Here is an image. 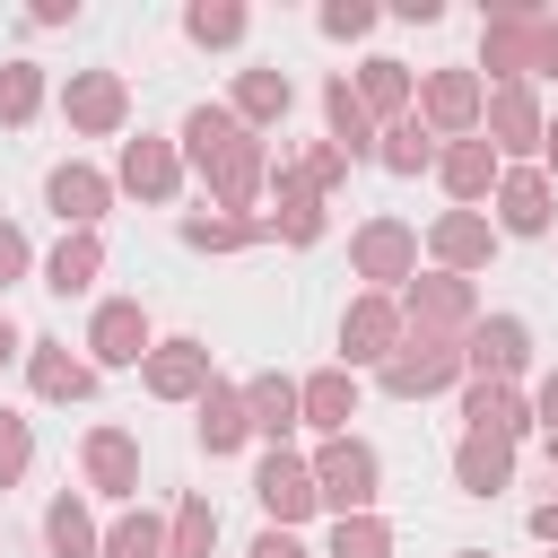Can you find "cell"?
Listing matches in <instances>:
<instances>
[{
    "instance_id": "6da1fadb",
    "label": "cell",
    "mask_w": 558,
    "mask_h": 558,
    "mask_svg": "<svg viewBox=\"0 0 558 558\" xmlns=\"http://www.w3.org/2000/svg\"><path fill=\"white\" fill-rule=\"evenodd\" d=\"M174 148H183V166L209 183V201H218L227 218H253V201L270 192V148H262V131H244L227 105H192L183 131H174Z\"/></svg>"
},
{
    "instance_id": "7a4b0ae2",
    "label": "cell",
    "mask_w": 558,
    "mask_h": 558,
    "mask_svg": "<svg viewBox=\"0 0 558 558\" xmlns=\"http://www.w3.org/2000/svg\"><path fill=\"white\" fill-rule=\"evenodd\" d=\"M480 70L497 87H532V78H558V17L549 9H488L480 17Z\"/></svg>"
},
{
    "instance_id": "3957f363",
    "label": "cell",
    "mask_w": 558,
    "mask_h": 558,
    "mask_svg": "<svg viewBox=\"0 0 558 558\" xmlns=\"http://www.w3.org/2000/svg\"><path fill=\"white\" fill-rule=\"evenodd\" d=\"M305 471H314V497L331 506V523L340 514H375V497H384V462H375L366 436H323Z\"/></svg>"
},
{
    "instance_id": "277c9868",
    "label": "cell",
    "mask_w": 558,
    "mask_h": 558,
    "mask_svg": "<svg viewBox=\"0 0 558 558\" xmlns=\"http://www.w3.org/2000/svg\"><path fill=\"white\" fill-rule=\"evenodd\" d=\"M349 270H357L375 296H401V288L418 279V227H410V218H366V227L349 235Z\"/></svg>"
},
{
    "instance_id": "5b68a950",
    "label": "cell",
    "mask_w": 558,
    "mask_h": 558,
    "mask_svg": "<svg viewBox=\"0 0 558 558\" xmlns=\"http://www.w3.org/2000/svg\"><path fill=\"white\" fill-rule=\"evenodd\" d=\"M392 305H401V323H410V331H427V340H462V331L480 323V288H471V279H453V270H418Z\"/></svg>"
},
{
    "instance_id": "8992f818",
    "label": "cell",
    "mask_w": 558,
    "mask_h": 558,
    "mask_svg": "<svg viewBox=\"0 0 558 558\" xmlns=\"http://www.w3.org/2000/svg\"><path fill=\"white\" fill-rule=\"evenodd\" d=\"M375 384L392 401H427V392H453L462 384V340H427V331H401V349L375 366Z\"/></svg>"
},
{
    "instance_id": "52a82bcc",
    "label": "cell",
    "mask_w": 558,
    "mask_h": 558,
    "mask_svg": "<svg viewBox=\"0 0 558 558\" xmlns=\"http://www.w3.org/2000/svg\"><path fill=\"white\" fill-rule=\"evenodd\" d=\"M541 131H549V113H541V96L514 78V87H488V105H480V140L497 148V166H541Z\"/></svg>"
},
{
    "instance_id": "ba28073f",
    "label": "cell",
    "mask_w": 558,
    "mask_h": 558,
    "mask_svg": "<svg viewBox=\"0 0 558 558\" xmlns=\"http://www.w3.org/2000/svg\"><path fill=\"white\" fill-rule=\"evenodd\" d=\"M480 105H488V78L453 61V70H427L418 78V105L410 113L427 122V140H471L480 131Z\"/></svg>"
},
{
    "instance_id": "9c48e42d",
    "label": "cell",
    "mask_w": 558,
    "mask_h": 558,
    "mask_svg": "<svg viewBox=\"0 0 558 558\" xmlns=\"http://www.w3.org/2000/svg\"><path fill=\"white\" fill-rule=\"evenodd\" d=\"M532 366V323L523 314H480L462 331V384H514Z\"/></svg>"
},
{
    "instance_id": "30bf717a",
    "label": "cell",
    "mask_w": 558,
    "mask_h": 558,
    "mask_svg": "<svg viewBox=\"0 0 558 558\" xmlns=\"http://www.w3.org/2000/svg\"><path fill=\"white\" fill-rule=\"evenodd\" d=\"M113 192H131V201L166 209V201L183 192V148H174V140H157V131L122 140V157H113Z\"/></svg>"
},
{
    "instance_id": "8fae6325",
    "label": "cell",
    "mask_w": 558,
    "mask_h": 558,
    "mask_svg": "<svg viewBox=\"0 0 558 558\" xmlns=\"http://www.w3.org/2000/svg\"><path fill=\"white\" fill-rule=\"evenodd\" d=\"M44 209H52L70 235H96V218L113 209V174L87 166V157H61V166L44 174Z\"/></svg>"
},
{
    "instance_id": "7c38bea8",
    "label": "cell",
    "mask_w": 558,
    "mask_h": 558,
    "mask_svg": "<svg viewBox=\"0 0 558 558\" xmlns=\"http://www.w3.org/2000/svg\"><path fill=\"white\" fill-rule=\"evenodd\" d=\"M157 349V331H148V305L140 296H105L96 314H87V366L105 375V366H140Z\"/></svg>"
},
{
    "instance_id": "4fadbf2b",
    "label": "cell",
    "mask_w": 558,
    "mask_h": 558,
    "mask_svg": "<svg viewBox=\"0 0 558 558\" xmlns=\"http://www.w3.org/2000/svg\"><path fill=\"white\" fill-rule=\"evenodd\" d=\"M401 331H410V323H401L392 296H375V288L349 296V305H340V366H349V375H357V366H384V357L401 349Z\"/></svg>"
},
{
    "instance_id": "5bb4252c",
    "label": "cell",
    "mask_w": 558,
    "mask_h": 558,
    "mask_svg": "<svg viewBox=\"0 0 558 558\" xmlns=\"http://www.w3.org/2000/svg\"><path fill=\"white\" fill-rule=\"evenodd\" d=\"M78 480H87V497L131 506L140 497V436L131 427H87L78 436Z\"/></svg>"
},
{
    "instance_id": "9a60e30c",
    "label": "cell",
    "mask_w": 558,
    "mask_h": 558,
    "mask_svg": "<svg viewBox=\"0 0 558 558\" xmlns=\"http://www.w3.org/2000/svg\"><path fill=\"white\" fill-rule=\"evenodd\" d=\"M61 113H70L78 140H113V131L131 122V87H122V70H70Z\"/></svg>"
},
{
    "instance_id": "2e32d148",
    "label": "cell",
    "mask_w": 558,
    "mask_h": 558,
    "mask_svg": "<svg viewBox=\"0 0 558 558\" xmlns=\"http://www.w3.org/2000/svg\"><path fill=\"white\" fill-rule=\"evenodd\" d=\"M488 227L497 235H549V218H558V183L541 174V166H506L497 174V192H488Z\"/></svg>"
},
{
    "instance_id": "e0dca14e",
    "label": "cell",
    "mask_w": 558,
    "mask_h": 558,
    "mask_svg": "<svg viewBox=\"0 0 558 558\" xmlns=\"http://www.w3.org/2000/svg\"><path fill=\"white\" fill-rule=\"evenodd\" d=\"M140 392H148V401H201V392H209V340H192V331L157 340V349L140 357Z\"/></svg>"
},
{
    "instance_id": "ac0fdd59",
    "label": "cell",
    "mask_w": 558,
    "mask_h": 558,
    "mask_svg": "<svg viewBox=\"0 0 558 558\" xmlns=\"http://www.w3.org/2000/svg\"><path fill=\"white\" fill-rule=\"evenodd\" d=\"M253 497H262V514L279 523V532H296L323 497H314V471H305V453H288V445H270L262 462H253Z\"/></svg>"
},
{
    "instance_id": "d6986e66",
    "label": "cell",
    "mask_w": 558,
    "mask_h": 558,
    "mask_svg": "<svg viewBox=\"0 0 558 558\" xmlns=\"http://www.w3.org/2000/svg\"><path fill=\"white\" fill-rule=\"evenodd\" d=\"M488 253H497V227H488L480 209H445V218L427 227V262H436V270H453V279L488 270Z\"/></svg>"
},
{
    "instance_id": "ffe728a7",
    "label": "cell",
    "mask_w": 558,
    "mask_h": 558,
    "mask_svg": "<svg viewBox=\"0 0 558 558\" xmlns=\"http://www.w3.org/2000/svg\"><path fill=\"white\" fill-rule=\"evenodd\" d=\"M497 174H506V166H497V148H488L480 131H471V140H445V148H436V183L453 192V209H480V201L497 192Z\"/></svg>"
},
{
    "instance_id": "44dd1931",
    "label": "cell",
    "mask_w": 558,
    "mask_h": 558,
    "mask_svg": "<svg viewBox=\"0 0 558 558\" xmlns=\"http://www.w3.org/2000/svg\"><path fill=\"white\" fill-rule=\"evenodd\" d=\"M349 418H357V375H349V366H314V375L296 384V427L349 436Z\"/></svg>"
},
{
    "instance_id": "7402d4cb",
    "label": "cell",
    "mask_w": 558,
    "mask_h": 558,
    "mask_svg": "<svg viewBox=\"0 0 558 558\" xmlns=\"http://www.w3.org/2000/svg\"><path fill=\"white\" fill-rule=\"evenodd\" d=\"M192 436H201V453H209V462H218V453H244V445H253L244 384H218V375H209V392L192 401Z\"/></svg>"
},
{
    "instance_id": "603a6c76",
    "label": "cell",
    "mask_w": 558,
    "mask_h": 558,
    "mask_svg": "<svg viewBox=\"0 0 558 558\" xmlns=\"http://www.w3.org/2000/svg\"><path fill=\"white\" fill-rule=\"evenodd\" d=\"M462 436H506L523 445L532 436V401L514 384H462Z\"/></svg>"
},
{
    "instance_id": "cb8c5ba5",
    "label": "cell",
    "mask_w": 558,
    "mask_h": 558,
    "mask_svg": "<svg viewBox=\"0 0 558 558\" xmlns=\"http://www.w3.org/2000/svg\"><path fill=\"white\" fill-rule=\"evenodd\" d=\"M288 105H296V78L288 70H235V96H227V113L244 122V131H270V122H288Z\"/></svg>"
},
{
    "instance_id": "d4e9b609",
    "label": "cell",
    "mask_w": 558,
    "mask_h": 558,
    "mask_svg": "<svg viewBox=\"0 0 558 558\" xmlns=\"http://www.w3.org/2000/svg\"><path fill=\"white\" fill-rule=\"evenodd\" d=\"M270 201H279V209H270V235H279V244H323L331 218H323V192H314V183H296L288 166H270Z\"/></svg>"
},
{
    "instance_id": "484cf974",
    "label": "cell",
    "mask_w": 558,
    "mask_h": 558,
    "mask_svg": "<svg viewBox=\"0 0 558 558\" xmlns=\"http://www.w3.org/2000/svg\"><path fill=\"white\" fill-rule=\"evenodd\" d=\"M26 384H35V401H87L96 392V366L70 357L61 340H26Z\"/></svg>"
},
{
    "instance_id": "4316f807",
    "label": "cell",
    "mask_w": 558,
    "mask_h": 558,
    "mask_svg": "<svg viewBox=\"0 0 558 558\" xmlns=\"http://www.w3.org/2000/svg\"><path fill=\"white\" fill-rule=\"evenodd\" d=\"M349 87H357V105L375 113V131H384V122H401V113L418 105V78H410V70H401L392 52H375V61H357V78H349Z\"/></svg>"
},
{
    "instance_id": "83f0119b",
    "label": "cell",
    "mask_w": 558,
    "mask_h": 558,
    "mask_svg": "<svg viewBox=\"0 0 558 558\" xmlns=\"http://www.w3.org/2000/svg\"><path fill=\"white\" fill-rule=\"evenodd\" d=\"M453 488H462V497L514 488V445H506V436H462V445H453Z\"/></svg>"
},
{
    "instance_id": "f1b7e54d",
    "label": "cell",
    "mask_w": 558,
    "mask_h": 558,
    "mask_svg": "<svg viewBox=\"0 0 558 558\" xmlns=\"http://www.w3.org/2000/svg\"><path fill=\"white\" fill-rule=\"evenodd\" d=\"M323 131H331V148L357 166V157H375V113L357 105V87L349 78H323Z\"/></svg>"
},
{
    "instance_id": "f546056e",
    "label": "cell",
    "mask_w": 558,
    "mask_h": 558,
    "mask_svg": "<svg viewBox=\"0 0 558 558\" xmlns=\"http://www.w3.org/2000/svg\"><path fill=\"white\" fill-rule=\"evenodd\" d=\"M96 279H105V235H61L44 253V288L52 296H87Z\"/></svg>"
},
{
    "instance_id": "4dcf8cb0",
    "label": "cell",
    "mask_w": 558,
    "mask_h": 558,
    "mask_svg": "<svg viewBox=\"0 0 558 558\" xmlns=\"http://www.w3.org/2000/svg\"><path fill=\"white\" fill-rule=\"evenodd\" d=\"M96 541H105V523L87 514L78 488H61V497L44 506V549H52V558H96Z\"/></svg>"
},
{
    "instance_id": "1f68e13d",
    "label": "cell",
    "mask_w": 558,
    "mask_h": 558,
    "mask_svg": "<svg viewBox=\"0 0 558 558\" xmlns=\"http://www.w3.org/2000/svg\"><path fill=\"white\" fill-rule=\"evenodd\" d=\"M244 418H253V436L288 445L296 436V384L288 375H244Z\"/></svg>"
},
{
    "instance_id": "d6a6232c",
    "label": "cell",
    "mask_w": 558,
    "mask_h": 558,
    "mask_svg": "<svg viewBox=\"0 0 558 558\" xmlns=\"http://www.w3.org/2000/svg\"><path fill=\"white\" fill-rule=\"evenodd\" d=\"M44 96H52V78H44V61H0V131H26L35 113H44Z\"/></svg>"
},
{
    "instance_id": "836d02e7",
    "label": "cell",
    "mask_w": 558,
    "mask_h": 558,
    "mask_svg": "<svg viewBox=\"0 0 558 558\" xmlns=\"http://www.w3.org/2000/svg\"><path fill=\"white\" fill-rule=\"evenodd\" d=\"M375 166H384V174H427V166H436V140H427V122H418V113L384 122V131H375Z\"/></svg>"
},
{
    "instance_id": "e575fe53",
    "label": "cell",
    "mask_w": 558,
    "mask_h": 558,
    "mask_svg": "<svg viewBox=\"0 0 558 558\" xmlns=\"http://www.w3.org/2000/svg\"><path fill=\"white\" fill-rule=\"evenodd\" d=\"M270 235V218L253 209V218H227V209H201V218H183V244L192 253H244V244H262Z\"/></svg>"
},
{
    "instance_id": "d590c367",
    "label": "cell",
    "mask_w": 558,
    "mask_h": 558,
    "mask_svg": "<svg viewBox=\"0 0 558 558\" xmlns=\"http://www.w3.org/2000/svg\"><path fill=\"white\" fill-rule=\"evenodd\" d=\"M96 558H166V523H157L148 506H122V514L105 523V541H96Z\"/></svg>"
},
{
    "instance_id": "8d00e7d4",
    "label": "cell",
    "mask_w": 558,
    "mask_h": 558,
    "mask_svg": "<svg viewBox=\"0 0 558 558\" xmlns=\"http://www.w3.org/2000/svg\"><path fill=\"white\" fill-rule=\"evenodd\" d=\"M244 26H253V17H244V0H192V9H183V35H192L201 52L244 44Z\"/></svg>"
},
{
    "instance_id": "74e56055",
    "label": "cell",
    "mask_w": 558,
    "mask_h": 558,
    "mask_svg": "<svg viewBox=\"0 0 558 558\" xmlns=\"http://www.w3.org/2000/svg\"><path fill=\"white\" fill-rule=\"evenodd\" d=\"M209 549H218V506L209 497H183L166 514V558H209Z\"/></svg>"
},
{
    "instance_id": "f35d334b",
    "label": "cell",
    "mask_w": 558,
    "mask_h": 558,
    "mask_svg": "<svg viewBox=\"0 0 558 558\" xmlns=\"http://www.w3.org/2000/svg\"><path fill=\"white\" fill-rule=\"evenodd\" d=\"M323 558H392V523L384 514H340L331 541H323Z\"/></svg>"
},
{
    "instance_id": "ab89813d",
    "label": "cell",
    "mask_w": 558,
    "mask_h": 558,
    "mask_svg": "<svg viewBox=\"0 0 558 558\" xmlns=\"http://www.w3.org/2000/svg\"><path fill=\"white\" fill-rule=\"evenodd\" d=\"M35 462V418L26 410H0V488H17Z\"/></svg>"
},
{
    "instance_id": "60d3db41",
    "label": "cell",
    "mask_w": 558,
    "mask_h": 558,
    "mask_svg": "<svg viewBox=\"0 0 558 558\" xmlns=\"http://www.w3.org/2000/svg\"><path fill=\"white\" fill-rule=\"evenodd\" d=\"M279 166H288L296 183H314V192H331V183H349V157H340L331 140H323V148H305V157H279Z\"/></svg>"
},
{
    "instance_id": "b9f144b4",
    "label": "cell",
    "mask_w": 558,
    "mask_h": 558,
    "mask_svg": "<svg viewBox=\"0 0 558 558\" xmlns=\"http://www.w3.org/2000/svg\"><path fill=\"white\" fill-rule=\"evenodd\" d=\"M323 35H331V44L375 35V0H323Z\"/></svg>"
},
{
    "instance_id": "7bdbcfd3",
    "label": "cell",
    "mask_w": 558,
    "mask_h": 558,
    "mask_svg": "<svg viewBox=\"0 0 558 558\" xmlns=\"http://www.w3.org/2000/svg\"><path fill=\"white\" fill-rule=\"evenodd\" d=\"M26 270H35V244H26V227H17V218H0V296H9Z\"/></svg>"
},
{
    "instance_id": "ee69618b",
    "label": "cell",
    "mask_w": 558,
    "mask_h": 558,
    "mask_svg": "<svg viewBox=\"0 0 558 558\" xmlns=\"http://www.w3.org/2000/svg\"><path fill=\"white\" fill-rule=\"evenodd\" d=\"M244 558H314V549H305V541H296V532H279V523H262V532H253V549H244Z\"/></svg>"
},
{
    "instance_id": "f6af8a7d",
    "label": "cell",
    "mask_w": 558,
    "mask_h": 558,
    "mask_svg": "<svg viewBox=\"0 0 558 558\" xmlns=\"http://www.w3.org/2000/svg\"><path fill=\"white\" fill-rule=\"evenodd\" d=\"M532 427H549V436H558V366L532 384Z\"/></svg>"
},
{
    "instance_id": "bcb514c9",
    "label": "cell",
    "mask_w": 558,
    "mask_h": 558,
    "mask_svg": "<svg viewBox=\"0 0 558 558\" xmlns=\"http://www.w3.org/2000/svg\"><path fill=\"white\" fill-rule=\"evenodd\" d=\"M70 17H78V0H35L26 9V26H70Z\"/></svg>"
},
{
    "instance_id": "7dc6e473",
    "label": "cell",
    "mask_w": 558,
    "mask_h": 558,
    "mask_svg": "<svg viewBox=\"0 0 558 558\" xmlns=\"http://www.w3.org/2000/svg\"><path fill=\"white\" fill-rule=\"evenodd\" d=\"M532 532H541V541H558V488H549V497L532 506Z\"/></svg>"
},
{
    "instance_id": "c3c4849f",
    "label": "cell",
    "mask_w": 558,
    "mask_h": 558,
    "mask_svg": "<svg viewBox=\"0 0 558 558\" xmlns=\"http://www.w3.org/2000/svg\"><path fill=\"white\" fill-rule=\"evenodd\" d=\"M9 357H26V331H17L9 314H0V366H9Z\"/></svg>"
},
{
    "instance_id": "681fc988",
    "label": "cell",
    "mask_w": 558,
    "mask_h": 558,
    "mask_svg": "<svg viewBox=\"0 0 558 558\" xmlns=\"http://www.w3.org/2000/svg\"><path fill=\"white\" fill-rule=\"evenodd\" d=\"M541 174H558V113H549V131H541Z\"/></svg>"
},
{
    "instance_id": "f907efd6",
    "label": "cell",
    "mask_w": 558,
    "mask_h": 558,
    "mask_svg": "<svg viewBox=\"0 0 558 558\" xmlns=\"http://www.w3.org/2000/svg\"><path fill=\"white\" fill-rule=\"evenodd\" d=\"M453 558H488V549H453Z\"/></svg>"
},
{
    "instance_id": "816d5d0a",
    "label": "cell",
    "mask_w": 558,
    "mask_h": 558,
    "mask_svg": "<svg viewBox=\"0 0 558 558\" xmlns=\"http://www.w3.org/2000/svg\"><path fill=\"white\" fill-rule=\"evenodd\" d=\"M549 471H558V436H549Z\"/></svg>"
},
{
    "instance_id": "f5cc1de1",
    "label": "cell",
    "mask_w": 558,
    "mask_h": 558,
    "mask_svg": "<svg viewBox=\"0 0 558 558\" xmlns=\"http://www.w3.org/2000/svg\"><path fill=\"white\" fill-rule=\"evenodd\" d=\"M549 549H558V541H549Z\"/></svg>"
}]
</instances>
